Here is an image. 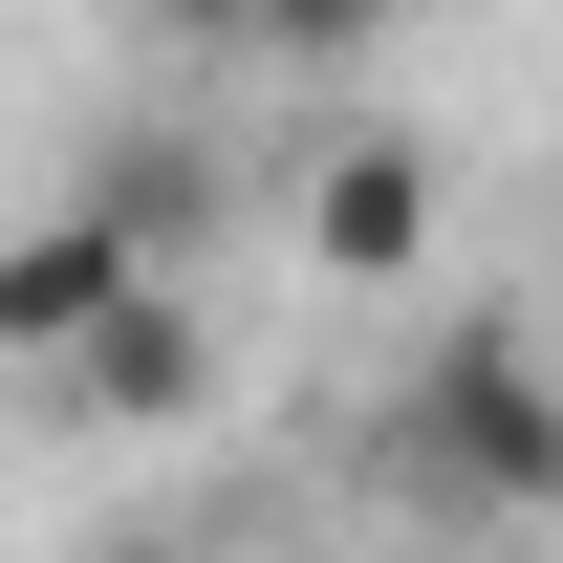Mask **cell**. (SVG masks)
<instances>
[{"instance_id": "6da1fadb", "label": "cell", "mask_w": 563, "mask_h": 563, "mask_svg": "<svg viewBox=\"0 0 563 563\" xmlns=\"http://www.w3.org/2000/svg\"><path fill=\"white\" fill-rule=\"evenodd\" d=\"M390 455H412L433 520H563V347L520 303H455L390 390Z\"/></svg>"}, {"instance_id": "7a4b0ae2", "label": "cell", "mask_w": 563, "mask_h": 563, "mask_svg": "<svg viewBox=\"0 0 563 563\" xmlns=\"http://www.w3.org/2000/svg\"><path fill=\"white\" fill-rule=\"evenodd\" d=\"M282 217H303V261L347 282V303H390V282L455 261V152L433 131H325L303 174H282Z\"/></svg>"}, {"instance_id": "3957f363", "label": "cell", "mask_w": 563, "mask_h": 563, "mask_svg": "<svg viewBox=\"0 0 563 563\" xmlns=\"http://www.w3.org/2000/svg\"><path fill=\"white\" fill-rule=\"evenodd\" d=\"M44 390H66L87 433H196V412H217V325H196V282H131V303H109Z\"/></svg>"}, {"instance_id": "277c9868", "label": "cell", "mask_w": 563, "mask_h": 563, "mask_svg": "<svg viewBox=\"0 0 563 563\" xmlns=\"http://www.w3.org/2000/svg\"><path fill=\"white\" fill-rule=\"evenodd\" d=\"M131 282H174V261H131V239H109V217H87V196H44V217H22V239H0V368H66L87 325L131 303Z\"/></svg>"}, {"instance_id": "5b68a950", "label": "cell", "mask_w": 563, "mask_h": 563, "mask_svg": "<svg viewBox=\"0 0 563 563\" xmlns=\"http://www.w3.org/2000/svg\"><path fill=\"white\" fill-rule=\"evenodd\" d=\"M66 196L109 217L131 261H174V239H196V217H217V152L174 131V109H131V131H87V152H66Z\"/></svg>"}, {"instance_id": "8992f818", "label": "cell", "mask_w": 563, "mask_h": 563, "mask_svg": "<svg viewBox=\"0 0 563 563\" xmlns=\"http://www.w3.org/2000/svg\"><path fill=\"white\" fill-rule=\"evenodd\" d=\"M174 22H196V44H239V66H368V44H390V22H412V0H174Z\"/></svg>"}, {"instance_id": "52a82bcc", "label": "cell", "mask_w": 563, "mask_h": 563, "mask_svg": "<svg viewBox=\"0 0 563 563\" xmlns=\"http://www.w3.org/2000/svg\"><path fill=\"white\" fill-rule=\"evenodd\" d=\"M87 563H196V542H152V520H131V542H87Z\"/></svg>"}, {"instance_id": "ba28073f", "label": "cell", "mask_w": 563, "mask_h": 563, "mask_svg": "<svg viewBox=\"0 0 563 563\" xmlns=\"http://www.w3.org/2000/svg\"><path fill=\"white\" fill-rule=\"evenodd\" d=\"M542 239H563V196H542Z\"/></svg>"}]
</instances>
